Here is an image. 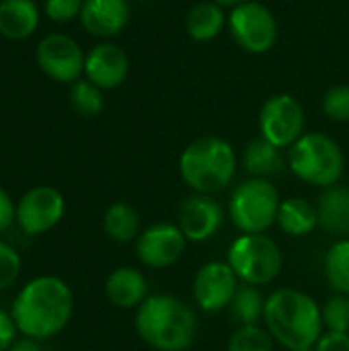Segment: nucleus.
Listing matches in <instances>:
<instances>
[{
  "label": "nucleus",
  "mask_w": 349,
  "mask_h": 351,
  "mask_svg": "<svg viewBox=\"0 0 349 351\" xmlns=\"http://www.w3.org/2000/svg\"><path fill=\"white\" fill-rule=\"evenodd\" d=\"M74 313L70 286L56 276L29 280L14 296L10 315L21 335L35 341L56 337L66 329Z\"/></svg>",
  "instance_id": "nucleus-1"
},
{
  "label": "nucleus",
  "mask_w": 349,
  "mask_h": 351,
  "mask_svg": "<svg viewBox=\"0 0 349 351\" xmlns=\"http://www.w3.org/2000/svg\"><path fill=\"white\" fill-rule=\"evenodd\" d=\"M265 329L288 351H313L323 335L321 306L302 290L278 288L265 298Z\"/></svg>",
  "instance_id": "nucleus-2"
},
{
  "label": "nucleus",
  "mask_w": 349,
  "mask_h": 351,
  "mask_svg": "<svg viewBox=\"0 0 349 351\" xmlns=\"http://www.w3.org/2000/svg\"><path fill=\"white\" fill-rule=\"evenodd\" d=\"M134 327L140 339L156 351H187L197 337L195 311L171 294L148 296L136 308Z\"/></svg>",
  "instance_id": "nucleus-3"
},
{
  "label": "nucleus",
  "mask_w": 349,
  "mask_h": 351,
  "mask_svg": "<svg viewBox=\"0 0 349 351\" xmlns=\"http://www.w3.org/2000/svg\"><path fill=\"white\" fill-rule=\"evenodd\" d=\"M237 173V152L230 142L218 136H202L185 146L179 156L183 183L202 195L224 191Z\"/></svg>",
  "instance_id": "nucleus-4"
},
{
  "label": "nucleus",
  "mask_w": 349,
  "mask_h": 351,
  "mask_svg": "<svg viewBox=\"0 0 349 351\" xmlns=\"http://www.w3.org/2000/svg\"><path fill=\"white\" fill-rule=\"evenodd\" d=\"M288 167L302 183L327 189L344 177L346 156L331 136L309 132L288 148Z\"/></svg>",
  "instance_id": "nucleus-5"
},
{
  "label": "nucleus",
  "mask_w": 349,
  "mask_h": 351,
  "mask_svg": "<svg viewBox=\"0 0 349 351\" xmlns=\"http://www.w3.org/2000/svg\"><path fill=\"white\" fill-rule=\"evenodd\" d=\"M280 204L278 187L269 179L251 177L232 191L228 218L241 234H265L278 222Z\"/></svg>",
  "instance_id": "nucleus-6"
},
{
  "label": "nucleus",
  "mask_w": 349,
  "mask_h": 351,
  "mask_svg": "<svg viewBox=\"0 0 349 351\" xmlns=\"http://www.w3.org/2000/svg\"><path fill=\"white\" fill-rule=\"evenodd\" d=\"M226 263L241 284L259 288L276 282L284 267V255L278 243L265 234H241L228 247Z\"/></svg>",
  "instance_id": "nucleus-7"
},
{
  "label": "nucleus",
  "mask_w": 349,
  "mask_h": 351,
  "mask_svg": "<svg viewBox=\"0 0 349 351\" xmlns=\"http://www.w3.org/2000/svg\"><path fill=\"white\" fill-rule=\"evenodd\" d=\"M228 33L247 53H267L278 41V21L274 12L257 0H245L228 12Z\"/></svg>",
  "instance_id": "nucleus-8"
},
{
  "label": "nucleus",
  "mask_w": 349,
  "mask_h": 351,
  "mask_svg": "<svg viewBox=\"0 0 349 351\" xmlns=\"http://www.w3.org/2000/svg\"><path fill=\"white\" fill-rule=\"evenodd\" d=\"M304 109L288 93L272 95L259 111V136L278 148H290L304 134Z\"/></svg>",
  "instance_id": "nucleus-9"
},
{
  "label": "nucleus",
  "mask_w": 349,
  "mask_h": 351,
  "mask_svg": "<svg viewBox=\"0 0 349 351\" xmlns=\"http://www.w3.org/2000/svg\"><path fill=\"white\" fill-rule=\"evenodd\" d=\"M66 212L64 195L51 185L31 187L14 206V222L27 237H39L56 228Z\"/></svg>",
  "instance_id": "nucleus-10"
},
{
  "label": "nucleus",
  "mask_w": 349,
  "mask_h": 351,
  "mask_svg": "<svg viewBox=\"0 0 349 351\" xmlns=\"http://www.w3.org/2000/svg\"><path fill=\"white\" fill-rule=\"evenodd\" d=\"M37 64L45 76L56 82L74 84L84 74V60L86 53L78 45L76 39L64 33L45 35L35 51Z\"/></svg>",
  "instance_id": "nucleus-11"
},
{
  "label": "nucleus",
  "mask_w": 349,
  "mask_h": 351,
  "mask_svg": "<svg viewBox=\"0 0 349 351\" xmlns=\"http://www.w3.org/2000/svg\"><path fill=\"white\" fill-rule=\"evenodd\" d=\"M187 249V239L173 222H156L136 239V257L148 269H167L175 265Z\"/></svg>",
  "instance_id": "nucleus-12"
},
{
  "label": "nucleus",
  "mask_w": 349,
  "mask_h": 351,
  "mask_svg": "<svg viewBox=\"0 0 349 351\" xmlns=\"http://www.w3.org/2000/svg\"><path fill=\"white\" fill-rule=\"evenodd\" d=\"M241 282L226 261H210L202 265L193 278V302L204 313H220L230 306Z\"/></svg>",
  "instance_id": "nucleus-13"
},
{
  "label": "nucleus",
  "mask_w": 349,
  "mask_h": 351,
  "mask_svg": "<svg viewBox=\"0 0 349 351\" xmlns=\"http://www.w3.org/2000/svg\"><path fill=\"white\" fill-rule=\"evenodd\" d=\"M224 224V210L212 195L193 193L185 197L177 210V226L187 243L210 241Z\"/></svg>",
  "instance_id": "nucleus-14"
},
{
  "label": "nucleus",
  "mask_w": 349,
  "mask_h": 351,
  "mask_svg": "<svg viewBox=\"0 0 349 351\" xmlns=\"http://www.w3.org/2000/svg\"><path fill=\"white\" fill-rule=\"evenodd\" d=\"M130 74V58L115 43H99L95 45L84 60V76L101 90L117 88L125 82Z\"/></svg>",
  "instance_id": "nucleus-15"
},
{
  "label": "nucleus",
  "mask_w": 349,
  "mask_h": 351,
  "mask_svg": "<svg viewBox=\"0 0 349 351\" xmlns=\"http://www.w3.org/2000/svg\"><path fill=\"white\" fill-rule=\"evenodd\" d=\"M80 23L84 31L95 37L109 39L119 35L130 23L128 0H84L80 10Z\"/></svg>",
  "instance_id": "nucleus-16"
},
{
  "label": "nucleus",
  "mask_w": 349,
  "mask_h": 351,
  "mask_svg": "<svg viewBox=\"0 0 349 351\" xmlns=\"http://www.w3.org/2000/svg\"><path fill=\"white\" fill-rule=\"evenodd\" d=\"M105 294L113 306L132 311L148 298V282L140 269L123 265L109 274L105 282Z\"/></svg>",
  "instance_id": "nucleus-17"
},
{
  "label": "nucleus",
  "mask_w": 349,
  "mask_h": 351,
  "mask_svg": "<svg viewBox=\"0 0 349 351\" xmlns=\"http://www.w3.org/2000/svg\"><path fill=\"white\" fill-rule=\"evenodd\" d=\"M319 226L335 237H349V187L331 185L317 202Z\"/></svg>",
  "instance_id": "nucleus-18"
},
{
  "label": "nucleus",
  "mask_w": 349,
  "mask_h": 351,
  "mask_svg": "<svg viewBox=\"0 0 349 351\" xmlns=\"http://www.w3.org/2000/svg\"><path fill=\"white\" fill-rule=\"evenodd\" d=\"M228 23V14L224 12V6L216 4L214 0H202L195 2L187 14H185V33L197 41V43H206L216 39L224 27Z\"/></svg>",
  "instance_id": "nucleus-19"
},
{
  "label": "nucleus",
  "mask_w": 349,
  "mask_h": 351,
  "mask_svg": "<svg viewBox=\"0 0 349 351\" xmlns=\"http://www.w3.org/2000/svg\"><path fill=\"white\" fill-rule=\"evenodd\" d=\"M39 27V8L33 0H0V35L27 39Z\"/></svg>",
  "instance_id": "nucleus-20"
},
{
  "label": "nucleus",
  "mask_w": 349,
  "mask_h": 351,
  "mask_svg": "<svg viewBox=\"0 0 349 351\" xmlns=\"http://www.w3.org/2000/svg\"><path fill=\"white\" fill-rule=\"evenodd\" d=\"M241 165L251 177L272 181V177H276L284 171V167L288 165V158H284L282 148L274 146L272 142H267L265 138L259 136L245 146Z\"/></svg>",
  "instance_id": "nucleus-21"
},
{
  "label": "nucleus",
  "mask_w": 349,
  "mask_h": 351,
  "mask_svg": "<svg viewBox=\"0 0 349 351\" xmlns=\"http://www.w3.org/2000/svg\"><path fill=\"white\" fill-rule=\"evenodd\" d=\"M276 224L288 237H296V239L309 237L319 226L317 206H313L304 197H288V199H282L280 212H278V222Z\"/></svg>",
  "instance_id": "nucleus-22"
},
{
  "label": "nucleus",
  "mask_w": 349,
  "mask_h": 351,
  "mask_svg": "<svg viewBox=\"0 0 349 351\" xmlns=\"http://www.w3.org/2000/svg\"><path fill=\"white\" fill-rule=\"evenodd\" d=\"M103 230L113 243H134L140 237V214L128 202H115L103 214Z\"/></svg>",
  "instance_id": "nucleus-23"
},
{
  "label": "nucleus",
  "mask_w": 349,
  "mask_h": 351,
  "mask_svg": "<svg viewBox=\"0 0 349 351\" xmlns=\"http://www.w3.org/2000/svg\"><path fill=\"white\" fill-rule=\"evenodd\" d=\"M265 298L257 286L241 284L232 302H230V315L239 327L243 325H259L263 321L265 313Z\"/></svg>",
  "instance_id": "nucleus-24"
},
{
  "label": "nucleus",
  "mask_w": 349,
  "mask_h": 351,
  "mask_svg": "<svg viewBox=\"0 0 349 351\" xmlns=\"http://www.w3.org/2000/svg\"><path fill=\"white\" fill-rule=\"evenodd\" d=\"M325 276L337 294L349 296V239H339L327 249Z\"/></svg>",
  "instance_id": "nucleus-25"
},
{
  "label": "nucleus",
  "mask_w": 349,
  "mask_h": 351,
  "mask_svg": "<svg viewBox=\"0 0 349 351\" xmlns=\"http://www.w3.org/2000/svg\"><path fill=\"white\" fill-rule=\"evenodd\" d=\"M70 107L82 117H97L103 107V90L91 80H76L70 84Z\"/></svg>",
  "instance_id": "nucleus-26"
},
{
  "label": "nucleus",
  "mask_w": 349,
  "mask_h": 351,
  "mask_svg": "<svg viewBox=\"0 0 349 351\" xmlns=\"http://www.w3.org/2000/svg\"><path fill=\"white\" fill-rule=\"evenodd\" d=\"M228 351H276V339L261 325H243L230 335Z\"/></svg>",
  "instance_id": "nucleus-27"
},
{
  "label": "nucleus",
  "mask_w": 349,
  "mask_h": 351,
  "mask_svg": "<svg viewBox=\"0 0 349 351\" xmlns=\"http://www.w3.org/2000/svg\"><path fill=\"white\" fill-rule=\"evenodd\" d=\"M321 317L325 331L349 333V296L335 292V296L327 298V302L323 304Z\"/></svg>",
  "instance_id": "nucleus-28"
},
{
  "label": "nucleus",
  "mask_w": 349,
  "mask_h": 351,
  "mask_svg": "<svg viewBox=\"0 0 349 351\" xmlns=\"http://www.w3.org/2000/svg\"><path fill=\"white\" fill-rule=\"evenodd\" d=\"M323 113L337 123L349 121V84H335L323 97Z\"/></svg>",
  "instance_id": "nucleus-29"
},
{
  "label": "nucleus",
  "mask_w": 349,
  "mask_h": 351,
  "mask_svg": "<svg viewBox=\"0 0 349 351\" xmlns=\"http://www.w3.org/2000/svg\"><path fill=\"white\" fill-rule=\"evenodd\" d=\"M21 255L4 241H0V292L8 290L21 276Z\"/></svg>",
  "instance_id": "nucleus-30"
},
{
  "label": "nucleus",
  "mask_w": 349,
  "mask_h": 351,
  "mask_svg": "<svg viewBox=\"0 0 349 351\" xmlns=\"http://www.w3.org/2000/svg\"><path fill=\"white\" fill-rule=\"evenodd\" d=\"M84 0H43V10L47 19L56 23H68L80 16Z\"/></svg>",
  "instance_id": "nucleus-31"
},
{
  "label": "nucleus",
  "mask_w": 349,
  "mask_h": 351,
  "mask_svg": "<svg viewBox=\"0 0 349 351\" xmlns=\"http://www.w3.org/2000/svg\"><path fill=\"white\" fill-rule=\"evenodd\" d=\"M315 351H349V333L325 331L317 341Z\"/></svg>",
  "instance_id": "nucleus-32"
},
{
  "label": "nucleus",
  "mask_w": 349,
  "mask_h": 351,
  "mask_svg": "<svg viewBox=\"0 0 349 351\" xmlns=\"http://www.w3.org/2000/svg\"><path fill=\"white\" fill-rule=\"evenodd\" d=\"M16 333L19 329L14 325L12 315L0 308V351L10 350V346L16 341Z\"/></svg>",
  "instance_id": "nucleus-33"
},
{
  "label": "nucleus",
  "mask_w": 349,
  "mask_h": 351,
  "mask_svg": "<svg viewBox=\"0 0 349 351\" xmlns=\"http://www.w3.org/2000/svg\"><path fill=\"white\" fill-rule=\"evenodd\" d=\"M14 202L10 197V193L0 185V234L4 230H8L14 222Z\"/></svg>",
  "instance_id": "nucleus-34"
},
{
  "label": "nucleus",
  "mask_w": 349,
  "mask_h": 351,
  "mask_svg": "<svg viewBox=\"0 0 349 351\" xmlns=\"http://www.w3.org/2000/svg\"><path fill=\"white\" fill-rule=\"evenodd\" d=\"M8 351H43V350L39 348V341H35V339H27V337H25V339L14 341Z\"/></svg>",
  "instance_id": "nucleus-35"
},
{
  "label": "nucleus",
  "mask_w": 349,
  "mask_h": 351,
  "mask_svg": "<svg viewBox=\"0 0 349 351\" xmlns=\"http://www.w3.org/2000/svg\"><path fill=\"white\" fill-rule=\"evenodd\" d=\"M216 4H220V6H224V8H234L237 4H241V2H245V0H214Z\"/></svg>",
  "instance_id": "nucleus-36"
}]
</instances>
